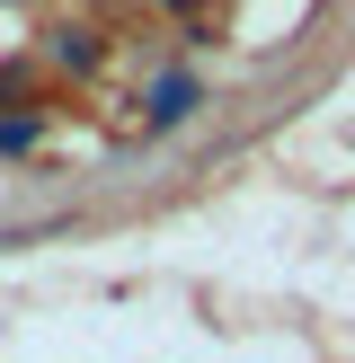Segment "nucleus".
<instances>
[{
  "instance_id": "1",
  "label": "nucleus",
  "mask_w": 355,
  "mask_h": 363,
  "mask_svg": "<svg viewBox=\"0 0 355 363\" xmlns=\"http://www.w3.org/2000/svg\"><path fill=\"white\" fill-rule=\"evenodd\" d=\"M187 116H195V80H187V71H169V80L151 89V124H187Z\"/></svg>"
},
{
  "instance_id": "3",
  "label": "nucleus",
  "mask_w": 355,
  "mask_h": 363,
  "mask_svg": "<svg viewBox=\"0 0 355 363\" xmlns=\"http://www.w3.org/2000/svg\"><path fill=\"white\" fill-rule=\"evenodd\" d=\"M18 89H27V71H18V62H0V106H9Z\"/></svg>"
},
{
  "instance_id": "2",
  "label": "nucleus",
  "mask_w": 355,
  "mask_h": 363,
  "mask_svg": "<svg viewBox=\"0 0 355 363\" xmlns=\"http://www.w3.org/2000/svg\"><path fill=\"white\" fill-rule=\"evenodd\" d=\"M36 142V116H18V124H0V151H27Z\"/></svg>"
}]
</instances>
